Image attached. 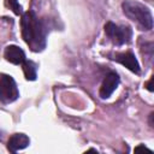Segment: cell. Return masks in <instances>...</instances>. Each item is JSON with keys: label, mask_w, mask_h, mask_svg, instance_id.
<instances>
[{"label": "cell", "mask_w": 154, "mask_h": 154, "mask_svg": "<svg viewBox=\"0 0 154 154\" xmlns=\"http://www.w3.org/2000/svg\"><path fill=\"white\" fill-rule=\"evenodd\" d=\"M22 66H23V72H24L25 78L28 81H35L36 76H37V73H36V70H37L36 64L30 61V60H25L22 64Z\"/></svg>", "instance_id": "9"}, {"label": "cell", "mask_w": 154, "mask_h": 154, "mask_svg": "<svg viewBox=\"0 0 154 154\" xmlns=\"http://www.w3.org/2000/svg\"><path fill=\"white\" fill-rule=\"evenodd\" d=\"M30 144V138L25 134H13L7 142V149L11 153H17L18 150H22L26 148Z\"/></svg>", "instance_id": "7"}, {"label": "cell", "mask_w": 154, "mask_h": 154, "mask_svg": "<svg viewBox=\"0 0 154 154\" xmlns=\"http://www.w3.org/2000/svg\"><path fill=\"white\" fill-rule=\"evenodd\" d=\"M153 117H154V114L150 113L149 114V124H150V126H153Z\"/></svg>", "instance_id": "13"}, {"label": "cell", "mask_w": 154, "mask_h": 154, "mask_svg": "<svg viewBox=\"0 0 154 154\" xmlns=\"http://www.w3.org/2000/svg\"><path fill=\"white\" fill-rule=\"evenodd\" d=\"M5 5L13 11L14 14L19 16V14H23V8L22 6L19 5V1L18 0H5Z\"/></svg>", "instance_id": "10"}, {"label": "cell", "mask_w": 154, "mask_h": 154, "mask_svg": "<svg viewBox=\"0 0 154 154\" xmlns=\"http://www.w3.org/2000/svg\"><path fill=\"white\" fill-rule=\"evenodd\" d=\"M124 14L135 22L141 30H150L153 28V16L150 10L143 4L135 0H125L122 4Z\"/></svg>", "instance_id": "2"}, {"label": "cell", "mask_w": 154, "mask_h": 154, "mask_svg": "<svg viewBox=\"0 0 154 154\" xmlns=\"http://www.w3.org/2000/svg\"><path fill=\"white\" fill-rule=\"evenodd\" d=\"M119 85V76L116 72H108L101 84L100 88V97L101 99H108L112 93L117 89Z\"/></svg>", "instance_id": "6"}, {"label": "cell", "mask_w": 154, "mask_h": 154, "mask_svg": "<svg viewBox=\"0 0 154 154\" xmlns=\"http://www.w3.org/2000/svg\"><path fill=\"white\" fill-rule=\"evenodd\" d=\"M152 83H153V78H150V79H149V82L146 84V87H147V89H148L149 91H153V87H152Z\"/></svg>", "instance_id": "12"}, {"label": "cell", "mask_w": 154, "mask_h": 154, "mask_svg": "<svg viewBox=\"0 0 154 154\" xmlns=\"http://www.w3.org/2000/svg\"><path fill=\"white\" fill-rule=\"evenodd\" d=\"M4 57L7 61H10L14 65H22L26 60L24 51L22 48H19L18 46H14V45H11V46L6 47Z\"/></svg>", "instance_id": "8"}, {"label": "cell", "mask_w": 154, "mask_h": 154, "mask_svg": "<svg viewBox=\"0 0 154 154\" xmlns=\"http://www.w3.org/2000/svg\"><path fill=\"white\" fill-rule=\"evenodd\" d=\"M105 34L107 37L117 46H122L124 43H129L132 37V30L128 25H117L112 22L106 23Z\"/></svg>", "instance_id": "3"}, {"label": "cell", "mask_w": 154, "mask_h": 154, "mask_svg": "<svg viewBox=\"0 0 154 154\" xmlns=\"http://www.w3.org/2000/svg\"><path fill=\"white\" fill-rule=\"evenodd\" d=\"M22 37L34 52H40L46 47L47 26L34 11H28L22 14L20 19Z\"/></svg>", "instance_id": "1"}, {"label": "cell", "mask_w": 154, "mask_h": 154, "mask_svg": "<svg viewBox=\"0 0 154 154\" xmlns=\"http://www.w3.org/2000/svg\"><path fill=\"white\" fill-rule=\"evenodd\" d=\"M140 150H146V152H149V153L152 152V150H150L149 148H147L144 144H140V146H137V147L135 148V152H140Z\"/></svg>", "instance_id": "11"}, {"label": "cell", "mask_w": 154, "mask_h": 154, "mask_svg": "<svg viewBox=\"0 0 154 154\" xmlns=\"http://www.w3.org/2000/svg\"><path fill=\"white\" fill-rule=\"evenodd\" d=\"M113 60L120 63L123 66H125L126 69H129L131 72L134 73H140L141 72V67L140 64L135 57L134 53L131 52H125V53H116L112 58Z\"/></svg>", "instance_id": "5"}, {"label": "cell", "mask_w": 154, "mask_h": 154, "mask_svg": "<svg viewBox=\"0 0 154 154\" xmlns=\"http://www.w3.org/2000/svg\"><path fill=\"white\" fill-rule=\"evenodd\" d=\"M19 97V90L14 79L8 76L0 73V101L4 103H11Z\"/></svg>", "instance_id": "4"}]
</instances>
